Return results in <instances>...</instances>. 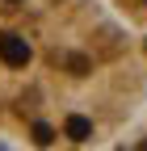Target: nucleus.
Listing matches in <instances>:
<instances>
[{
	"label": "nucleus",
	"mask_w": 147,
	"mask_h": 151,
	"mask_svg": "<svg viewBox=\"0 0 147 151\" xmlns=\"http://www.w3.org/2000/svg\"><path fill=\"white\" fill-rule=\"evenodd\" d=\"M63 130H67V139H88V134H93V122H88V118H80V113H71Z\"/></svg>",
	"instance_id": "2"
},
{
	"label": "nucleus",
	"mask_w": 147,
	"mask_h": 151,
	"mask_svg": "<svg viewBox=\"0 0 147 151\" xmlns=\"http://www.w3.org/2000/svg\"><path fill=\"white\" fill-rule=\"evenodd\" d=\"M9 4H21V0H9Z\"/></svg>",
	"instance_id": "4"
},
{
	"label": "nucleus",
	"mask_w": 147,
	"mask_h": 151,
	"mask_svg": "<svg viewBox=\"0 0 147 151\" xmlns=\"http://www.w3.org/2000/svg\"><path fill=\"white\" fill-rule=\"evenodd\" d=\"M30 42L25 38H17V34H9V38H0V63L4 67H25L30 63Z\"/></svg>",
	"instance_id": "1"
},
{
	"label": "nucleus",
	"mask_w": 147,
	"mask_h": 151,
	"mask_svg": "<svg viewBox=\"0 0 147 151\" xmlns=\"http://www.w3.org/2000/svg\"><path fill=\"white\" fill-rule=\"evenodd\" d=\"M34 143H38V147H50V143H55V130H50L46 122H34Z\"/></svg>",
	"instance_id": "3"
}]
</instances>
